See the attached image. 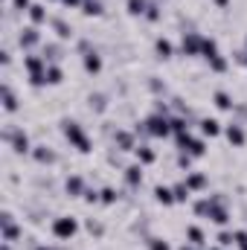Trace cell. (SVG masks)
I'll list each match as a JSON object with an SVG mask.
<instances>
[{"mask_svg":"<svg viewBox=\"0 0 247 250\" xmlns=\"http://www.w3.org/2000/svg\"><path fill=\"white\" fill-rule=\"evenodd\" d=\"M62 131H64V137H67V143H70L76 151H82V154H90V151H93L90 137L84 134V128L76 123V120H62Z\"/></svg>","mask_w":247,"mask_h":250,"instance_id":"6da1fadb","label":"cell"},{"mask_svg":"<svg viewBox=\"0 0 247 250\" xmlns=\"http://www.w3.org/2000/svg\"><path fill=\"white\" fill-rule=\"evenodd\" d=\"M3 143H6L15 154H26V151H32L26 131H23V128H18V125H6V128H3Z\"/></svg>","mask_w":247,"mask_h":250,"instance_id":"7a4b0ae2","label":"cell"},{"mask_svg":"<svg viewBox=\"0 0 247 250\" xmlns=\"http://www.w3.org/2000/svg\"><path fill=\"white\" fill-rule=\"evenodd\" d=\"M175 146H178V151H186V154H192V157H204V154H206L204 140L192 137L189 131H184V134H175Z\"/></svg>","mask_w":247,"mask_h":250,"instance_id":"3957f363","label":"cell"},{"mask_svg":"<svg viewBox=\"0 0 247 250\" xmlns=\"http://www.w3.org/2000/svg\"><path fill=\"white\" fill-rule=\"evenodd\" d=\"M143 123H145L148 137H169V134H172V123H169L166 114H157V111H154V114H148Z\"/></svg>","mask_w":247,"mask_h":250,"instance_id":"277c9868","label":"cell"},{"mask_svg":"<svg viewBox=\"0 0 247 250\" xmlns=\"http://www.w3.org/2000/svg\"><path fill=\"white\" fill-rule=\"evenodd\" d=\"M76 233H79V221H76L73 215H59V218L53 221V236H56V239L70 242Z\"/></svg>","mask_w":247,"mask_h":250,"instance_id":"5b68a950","label":"cell"},{"mask_svg":"<svg viewBox=\"0 0 247 250\" xmlns=\"http://www.w3.org/2000/svg\"><path fill=\"white\" fill-rule=\"evenodd\" d=\"M204 41H206V35H201V32H184L181 35V56H201Z\"/></svg>","mask_w":247,"mask_h":250,"instance_id":"8992f818","label":"cell"},{"mask_svg":"<svg viewBox=\"0 0 247 250\" xmlns=\"http://www.w3.org/2000/svg\"><path fill=\"white\" fill-rule=\"evenodd\" d=\"M0 227H3V242H12V245H15V242H18V239L23 236V230H21V227L15 224V215H12L9 209H6V212L0 215Z\"/></svg>","mask_w":247,"mask_h":250,"instance_id":"52a82bcc","label":"cell"},{"mask_svg":"<svg viewBox=\"0 0 247 250\" xmlns=\"http://www.w3.org/2000/svg\"><path fill=\"white\" fill-rule=\"evenodd\" d=\"M18 44H21L23 53H32V50L41 44V32H38V26H23L21 35H18Z\"/></svg>","mask_w":247,"mask_h":250,"instance_id":"ba28073f","label":"cell"},{"mask_svg":"<svg viewBox=\"0 0 247 250\" xmlns=\"http://www.w3.org/2000/svg\"><path fill=\"white\" fill-rule=\"evenodd\" d=\"M114 146L120 151H134L137 148V134L134 131H125V128H117L114 131Z\"/></svg>","mask_w":247,"mask_h":250,"instance_id":"9c48e42d","label":"cell"},{"mask_svg":"<svg viewBox=\"0 0 247 250\" xmlns=\"http://www.w3.org/2000/svg\"><path fill=\"white\" fill-rule=\"evenodd\" d=\"M123 178H125V187L128 189H140L143 187V163H131V166H125Z\"/></svg>","mask_w":247,"mask_h":250,"instance_id":"30bf717a","label":"cell"},{"mask_svg":"<svg viewBox=\"0 0 247 250\" xmlns=\"http://www.w3.org/2000/svg\"><path fill=\"white\" fill-rule=\"evenodd\" d=\"M224 137H227V143L236 146V148H242L247 143V134H245V128H242V123H230L224 128Z\"/></svg>","mask_w":247,"mask_h":250,"instance_id":"8fae6325","label":"cell"},{"mask_svg":"<svg viewBox=\"0 0 247 250\" xmlns=\"http://www.w3.org/2000/svg\"><path fill=\"white\" fill-rule=\"evenodd\" d=\"M32 160L35 163H41V166H50V163H56V151L50 148V146H32Z\"/></svg>","mask_w":247,"mask_h":250,"instance_id":"7c38bea8","label":"cell"},{"mask_svg":"<svg viewBox=\"0 0 247 250\" xmlns=\"http://www.w3.org/2000/svg\"><path fill=\"white\" fill-rule=\"evenodd\" d=\"M26 15H29V26H41V23H47V21H50L47 6H41V3H32Z\"/></svg>","mask_w":247,"mask_h":250,"instance_id":"4fadbf2b","label":"cell"},{"mask_svg":"<svg viewBox=\"0 0 247 250\" xmlns=\"http://www.w3.org/2000/svg\"><path fill=\"white\" fill-rule=\"evenodd\" d=\"M82 64H84V73H90V76L102 73V56L96 50H90L87 56H82Z\"/></svg>","mask_w":247,"mask_h":250,"instance_id":"5bb4252c","label":"cell"},{"mask_svg":"<svg viewBox=\"0 0 247 250\" xmlns=\"http://www.w3.org/2000/svg\"><path fill=\"white\" fill-rule=\"evenodd\" d=\"M64 189H67V195L70 198H79V195H84V178L82 175H70L67 181H64Z\"/></svg>","mask_w":247,"mask_h":250,"instance_id":"9a60e30c","label":"cell"},{"mask_svg":"<svg viewBox=\"0 0 247 250\" xmlns=\"http://www.w3.org/2000/svg\"><path fill=\"white\" fill-rule=\"evenodd\" d=\"M134 154H137V163H143V166H151V163L157 160V151H154L151 146H145V143H140V146L134 148Z\"/></svg>","mask_w":247,"mask_h":250,"instance_id":"2e32d148","label":"cell"},{"mask_svg":"<svg viewBox=\"0 0 247 250\" xmlns=\"http://www.w3.org/2000/svg\"><path fill=\"white\" fill-rule=\"evenodd\" d=\"M184 181H186V187L192 189V192H201V189H206V184H209V178H206L204 172H189Z\"/></svg>","mask_w":247,"mask_h":250,"instance_id":"e0dca14e","label":"cell"},{"mask_svg":"<svg viewBox=\"0 0 247 250\" xmlns=\"http://www.w3.org/2000/svg\"><path fill=\"white\" fill-rule=\"evenodd\" d=\"M87 108H90L93 114H105V111H108V96H105V93H90V96H87Z\"/></svg>","mask_w":247,"mask_h":250,"instance_id":"ac0fdd59","label":"cell"},{"mask_svg":"<svg viewBox=\"0 0 247 250\" xmlns=\"http://www.w3.org/2000/svg\"><path fill=\"white\" fill-rule=\"evenodd\" d=\"M212 102H215V108H218V111H233V108H236V102L230 99V93H227V90H215V93H212Z\"/></svg>","mask_w":247,"mask_h":250,"instance_id":"d6986e66","label":"cell"},{"mask_svg":"<svg viewBox=\"0 0 247 250\" xmlns=\"http://www.w3.org/2000/svg\"><path fill=\"white\" fill-rule=\"evenodd\" d=\"M198 125H201V134H204V137H218V134H221V123L212 120V117H204Z\"/></svg>","mask_w":247,"mask_h":250,"instance_id":"ffe728a7","label":"cell"},{"mask_svg":"<svg viewBox=\"0 0 247 250\" xmlns=\"http://www.w3.org/2000/svg\"><path fill=\"white\" fill-rule=\"evenodd\" d=\"M154 53H157V59H172L175 56V47H172L169 38H157L154 41Z\"/></svg>","mask_w":247,"mask_h":250,"instance_id":"44dd1931","label":"cell"},{"mask_svg":"<svg viewBox=\"0 0 247 250\" xmlns=\"http://www.w3.org/2000/svg\"><path fill=\"white\" fill-rule=\"evenodd\" d=\"M3 111H6V114H15V111H18V99H15V93H12V84H9V82L3 84Z\"/></svg>","mask_w":247,"mask_h":250,"instance_id":"7402d4cb","label":"cell"},{"mask_svg":"<svg viewBox=\"0 0 247 250\" xmlns=\"http://www.w3.org/2000/svg\"><path fill=\"white\" fill-rule=\"evenodd\" d=\"M145 9H148V0H125V12L131 18H143Z\"/></svg>","mask_w":247,"mask_h":250,"instance_id":"603a6c76","label":"cell"},{"mask_svg":"<svg viewBox=\"0 0 247 250\" xmlns=\"http://www.w3.org/2000/svg\"><path fill=\"white\" fill-rule=\"evenodd\" d=\"M50 23H53L56 35H59L62 41H67V38H73V26H70L67 21H62V18H50Z\"/></svg>","mask_w":247,"mask_h":250,"instance_id":"cb8c5ba5","label":"cell"},{"mask_svg":"<svg viewBox=\"0 0 247 250\" xmlns=\"http://www.w3.org/2000/svg\"><path fill=\"white\" fill-rule=\"evenodd\" d=\"M102 12H105V3L102 0H84L82 3V15H87V18H96Z\"/></svg>","mask_w":247,"mask_h":250,"instance_id":"d4e9b609","label":"cell"},{"mask_svg":"<svg viewBox=\"0 0 247 250\" xmlns=\"http://www.w3.org/2000/svg\"><path fill=\"white\" fill-rule=\"evenodd\" d=\"M172 195H175V204H186V201L192 198V189L186 187V181H181V184L172 187Z\"/></svg>","mask_w":247,"mask_h":250,"instance_id":"484cf974","label":"cell"},{"mask_svg":"<svg viewBox=\"0 0 247 250\" xmlns=\"http://www.w3.org/2000/svg\"><path fill=\"white\" fill-rule=\"evenodd\" d=\"M154 198H157V204H163V207H172V204H175V195H172L169 187H154Z\"/></svg>","mask_w":247,"mask_h":250,"instance_id":"4316f807","label":"cell"},{"mask_svg":"<svg viewBox=\"0 0 247 250\" xmlns=\"http://www.w3.org/2000/svg\"><path fill=\"white\" fill-rule=\"evenodd\" d=\"M62 44H53V41H50V44H44V59H47V62L53 64V62H59V59H62Z\"/></svg>","mask_w":247,"mask_h":250,"instance_id":"83f0119b","label":"cell"},{"mask_svg":"<svg viewBox=\"0 0 247 250\" xmlns=\"http://www.w3.org/2000/svg\"><path fill=\"white\" fill-rule=\"evenodd\" d=\"M99 201L105 204V207H111V204H117L120 201V192L114 187H105V189H99Z\"/></svg>","mask_w":247,"mask_h":250,"instance_id":"f1b7e54d","label":"cell"},{"mask_svg":"<svg viewBox=\"0 0 247 250\" xmlns=\"http://www.w3.org/2000/svg\"><path fill=\"white\" fill-rule=\"evenodd\" d=\"M64 82V70L59 64H50L47 67V84H62Z\"/></svg>","mask_w":247,"mask_h":250,"instance_id":"f546056e","label":"cell"},{"mask_svg":"<svg viewBox=\"0 0 247 250\" xmlns=\"http://www.w3.org/2000/svg\"><path fill=\"white\" fill-rule=\"evenodd\" d=\"M186 239H189V245L204 248V230L201 227H186Z\"/></svg>","mask_w":247,"mask_h":250,"instance_id":"4dcf8cb0","label":"cell"},{"mask_svg":"<svg viewBox=\"0 0 247 250\" xmlns=\"http://www.w3.org/2000/svg\"><path fill=\"white\" fill-rule=\"evenodd\" d=\"M206 64H209V70H212V73H227V67H230V64H227V59H224L221 53H218V56H212Z\"/></svg>","mask_w":247,"mask_h":250,"instance_id":"1f68e13d","label":"cell"},{"mask_svg":"<svg viewBox=\"0 0 247 250\" xmlns=\"http://www.w3.org/2000/svg\"><path fill=\"white\" fill-rule=\"evenodd\" d=\"M201 56H204L206 62H209L212 56H218V41H215V38H206V41H204V53H201Z\"/></svg>","mask_w":247,"mask_h":250,"instance_id":"d6a6232c","label":"cell"},{"mask_svg":"<svg viewBox=\"0 0 247 250\" xmlns=\"http://www.w3.org/2000/svg\"><path fill=\"white\" fill-rule=\"evenodd\" d=\"M160 9H163V6H160V3H148V9H145V15H143V18H145V21H151V23H154V21H160V15H163V12H160Z\"/></svg>","mask_w":247,"mask_h":250,"instance_id":"836d02e7","label":"cell"},{"mask_svg":"<svg viewBox=\"0 0 247 250\" xmlns=\"http://www.w3.org/2000/svg\"><path fill=\"white\" fill-rule=\"evenodd\" d=\"M145 245H148V250H172L166 239H157V236H148V239H145Z\"/></svg>","mask_w":247,"mask_h":250,"instance_id":"e575fe53","label":"cell"},{"mask_svg":"<svg viewBox=\"0 0 247 250\" xmlns=\"http://www.w3.org/2000/svg\"><path fill=\"white\" fill-rule=\"evenodd\" d=\"M218 245H221V248H233V245H236L233 230H221V233H218Z\"/></svg>","mask_w":247,"mask_h":250,"instance_id":"d590c367","label":"cell"},{"mask_svg":"<svg viewBox=\"0 0 247 250\" xmlns=\"http://www.w3.org/2000/svg\"><path fill=\"white\" fill-rule=\"evenodd\" d=\"M84 230H87L90 236H102V233H105V227H102L99 221H93V218H87V221H84Z\"/></svg>","mask_w":247,"mask_h":250,"instance_id":"8d00e7d4","label":"cell"},{"mask_svg":"<svg viewBox=\"0 0 247 250\" xmlns=\"http://www.w3.org/2000/svg\"><path fill=\"white\" fill-rule=\"evenodd\" d=\"M233 236H236V248L247 250V230H233Z\"/></svg>","mask_w":247,"mask_h":250,"instance_id":"74e56055","label":"cell"},{"mask_svg":"<svg viewBox=\"0 0 247 250\" xmlns=\"http://www.w3.org/2000/svg\"><path fill=\"white\" fill-rule=\"evenodd\" d=\"M29 6H32L29 0H12V6H9V9H12V12H29Z\"/></svg>","mask_w":247,"mask_h":250,"instance_id":"f35d334b","label":"cell"},{"mask_svg":"<svg viewBox=\"0 0 247 250\" xmlns=\"http://www.w3.org/2000/svg\"><path fill=\"white\" fill-rule=\"evenodd\" d=\"M82 198H84L87 204H96V201H99V189H84V195H82Z\"/></svg>","mask_w":247,"mask_h":250,"instance_id":"ab89813d","label":"cell"},{"mask_svg":"<svg viewBox=\"0 0 247 250\" xmlns=\"http://www.w3.org/2000/svg\"><path fill=\"white\" fill-rule=\"evenodd\" d=\"M178 166H181V169H189V166H192V154L181 151V154H178Z\"/></svg>","mask_w":247,"mask_h":250,"instance_id":"60d3db41","label":"cell"},{"mask_svg":"<svg viewBox=\"0 0 247 250\" xmlns=\"http://www.w3.org/2000/svg\"><path fill=\"white\" fill-rule=\"evenodd\" d=\"M59 3L67 6V9H82V3H84V0H59Z\"/></svg>","mask_w":247,"mask_h":250,"instance_id":"b9f144b4","label":"cell"},{"mask_svg":"<svg viewBox=\"0 0 247 250\" xmlns=\"http://www.w3.org/2000/svg\"><path fill=\"white\" fill-rule=\"evenodd\" d=\"M233 114H239L242 120H247V105H236V108H233Z\"/></svg>","mask_w":247,"mask_h":250,"instance_id":"7bdbcfd3","label":"cell"},{"mask_svg":"<svg viewBox=\"0 0 247 250\" xmlns=\"http://www.w3.org/2000/svg\"><path fill=\"white\" fill-rule=\"evenodd\" d=\"M32 250H62V248H53V245H32Z\"/></svg>","mask_w":247,"mask_h":250,"instance_id":"ee69618b","label":"cell"},{"mask_svg":"<svg viewBox=\"0 0 247 250\" xmlns=\"http://www.w3.org/2000/svg\"><path fill=\"white\" fill-rule=\"evenodd\" d=\"M215 6H221V9H224V6H230V0H215Z\"/></svg>","mask_w":247,"mask_h":250,"instance_id":"f6af8a7d","label":"cell"},{"mask_svg":"<svg viewBox=\"0 0 247 250\" xmlns=\"http://www.w3.org/2000/svg\"><path fill=\"white\" fill-rule=\"evenodd\" d=\"M181 250H201V248H195V245H184Z\"/></svg>","mask_w":247,"mask_h":250,"instance_id":"bcb514c9","label":"cell"},{"mask_svg":"<svg viewBox=\"0 0 247 250\" xmlns=\"http://www.w3.org/2000/svg\"><path fill=\"white\" fill-rule=\"evenodd\" d=\"M209 250H227V248H221V245H218V248H209Z\"/></svg>","mask_w":247,"mask_h":250,"instance_id":"7dc6e473","label":"cell"},{"mask_svg":"<svg viewBox=\"0 0 247 250\" xmlns=\"http://www.w3.org/2000/svg\"><path fill=\"white\" fill-rule=\"evenodd\" d=\"M245 47H247V38H245Z\"/></svg>","mask_w":247,"mask_h":250,"instance_id":"c3c4849f","label":"cell"},{"mask_svg":"<svg viewBox=\"0 0 247 250\" xmlns=\"http://www.w3.org/2000/svg\"><path fill=\"white\" fill-rule=\"evenodd\" d=\"M245 67H247V62H245Z\"/></svg>","mask_w":247,"mask_h":250,"instance_id":"681fc988","label":"cell"}]
</instances>
